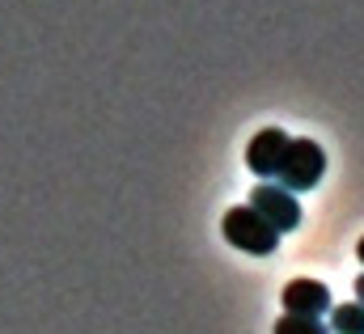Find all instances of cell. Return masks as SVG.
Segmentation results:
<instances>
[{
    "instance_id": "obj_1",
    "label": "cell",
    "mask_w": 364,
    "mask_h": 334,
    "mask_svg": "<svg viewBox=\"0 0 364 334\" xmlns=\"http://www.w3.org/2000/svg\"><path fill=\"white\" fill-rule=\"evenodd\" d=\"M322 173H326V153H322V144L318 140H292L288 144V153H284V166H279V186H288L292 195L296 190H314L318 182H322Z\"/></svg>"
},
{
    "instance_id": "obj_2",
    "label": "cell",
    "mask_w": 364,
    "mask_h": 334,
    "mask_svg": "<svg viewBox=\"0 0 364 334\" xmlns=\"http://www.w3.org/2000/svg\"><path fill=\"white\" fill-rule=\"evenodd\" d=\"M220 229H225V242H229V246H237V250H246V254H272L275 246H279V233H275L250 203L229 208Z\"/></svg>"
},
{
    "instance_id": "obj_3",
    "label": "cell",
    "mask_w": 364,
    "mask_h": 334,
    "mask_svg": "<svg viewBox=\"0 0 364 334\" xmlns=\"http://www.w3.org/2000/svg\"><path fill=\"white\" fill-rule=\"evenodd\" d=\"M250 208L272 225L279 237L301 225V203H296V195H292L288 186H279V182H259V186L250 190Z\"/></svg>"
},
{
    "instance_id": "obj_4",
    "label": "cell",
    "mask_w": 364,
    "mask_h": 334,
    "mask_svg": "<svg viewBox=\"0 0 364 334\" xmlns=\"http://www.w3.org/2000/svg\"><path fill=\"white\" fill-rule=\"evenodd\" d=\"M292 136L284 127H263L250 144H246V166L255 169L259 178H275L279 166H284V153H288Z\"/></svg>"
},
{
    "instance_id": "obj_5",
    "label": "cell",
    "mask_w": 364,
    "mask_h": 334,
    "mask_svg": "<svg viewBox=\"0 0 364 334\" xmlns=\"http://www.w3.org/2000/svg\"><path fill=\"white\" fill-rule=\"evenodd\" d=\"M279 301H284V313H296V318H322V313H331V288L322 279H292Z\"/></svg>"
},
{
    "instance_id": "obj_6",
    "label": "cell",
    "mask_w": 364,
    "mask_h": 334,
    "mask_svg": "<svg viewBox=\"0 0 364 334\" xmlns=\"http://www.w3.org/2000/svg\"><path fill=\"white\" fill-rule=\"evenodd\" d=\"M331 334H364V305L360 301L331 305Z\"/></svg>"
},
{
    "instance_id": "obj_7",
    "label": "cell",
    "mask_w": 364,
    "mask_h": 334,
    "mask_svg": "<svg viewBox=\"0 0 364 334\" xmlns=\"http://www.w3.org/2000/svg\"><path fill=\"white\" fill-rule=\"evenodd\" d=\"M275 334H331V326L322 318H296V313H284L272 326Z\"/></svg>"
},
{
    "instance_id": "obj_8",
    "label": "cell",
    "mask_w": 364,
    "mask_h": 334,
    "mask_svg": "<svg viewBox=\"0 0 364 334\" xmlns=\"http://www.w3.org/2000/svg\"><path fill=\"white\" fill-rule=\"evenodd\" d=\"M356 296H360V305H364V271L356 275Z\"/></svg>"
},
{
    "instance_id": "obj_9",
    "label": "cell",
    "mask_w": 364,
    "mask_h": 334,
    "mask_svg": "<svg viewBox=\"0 0 364 334\" xmlns=\"http://www.w3.org/2000/svg\"><path fill=\"white\" fill-rule=\"evenodd\" d=\"M356 254H360V262H364V237H360V246H356Z\"/></svg>"
}]
</instances>
